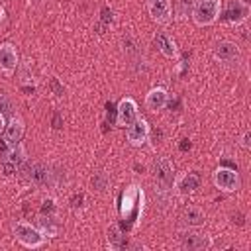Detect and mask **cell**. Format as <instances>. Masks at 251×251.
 Here are the masks:
<instances>
[{
    "label": "cell",
    "mask_w": 251,
    "mask_h": 251,
    "mask_svg": "<svg viewBox=\"0 0 251 251\" xmlns=\"http://www.w3.org/2000/svg\"><path fill=\"white\" fill-rule=\"evenodd\" d=\"M141 212H143V190L137 184H131L122 194L120 216L127 226H131V224H135L139 220Z\"/></svg>",
    "instance_id": "6da1fadb"
},
{
    "label": "cell",
    "mask_w": 251,
    "mask_h": 251,
    "mask_svg": "<svg viewBox=\"0 0 251 251\" xmlns=\"http://www.w3.org/2000/svg\"><path fill=\"white\" fill-rule=\"evenodd\" d=\"M222 12V0H196L192 6V20L196 25H212Z\"/></svg>",
    "instance_id": "7a4b0ae2"
},
{
    "label": "cell",
    "mask_w": 251,
    "mask_h": 251,
    "mask_svg": "<svg viewBox=\"0 0 251 251\" xmlns=\"http://www.w3.org/2000/svg\"><path fill=\"white\" fill-rule=\"evenodd\" d=\"M12 231H14L16 239L24 247H27V249H37V247H41L45 243V235L35 226L27 224V222H16L14 227H12Z\"/></svg>",
    "instance_id": "3957f363"
},
{
    "label": "cell",
    "mask_w": 251,
    "mask_h": 251,
    "mask_svg": "<svg viewBox=\"0 0 251 251\" xmlns=\"http://www.w3.org/2000/svg\"><path fill=\"white\" fill-rule=\"evenodd\" d=\"M153 176H155V182L161 190H169L173 188V182H175V169H173V163L165 157H159L155 159L153 163Z\"/></svg>",
    "instance_id": "277c9868"
},
{
    "label": "cell",
    "mask_w": 251,
    "mask_h": 251,
    "mask_svg": "<svg viewBox=\"0 0 251 251\" xmlns=\"http://www.w3.org/2000/svg\"><path fill=\"white\" fill-rule=\"evenodd\" d=\"M24 176L27 180H31L33 184H39V186H45V184H53V176L55 173L49 171V167H45L43 163H24Z\"/></svg>",
    "instance_id": "5b68a950"
},
{
    "label": "cell",
    "mask_w": 251,
    "mask_h": 251,
    "mask_svg": "<svg viewBox=\"0 0 251 251\" xmlns=\"http://www.w3.org/2000/svg\"><path fill=\"white\" fill-rule=\"evenodd\" d=\"M178 243L182 249H188V251H200V249H206L210 247V237L188 227V229H182L178 233Z\"/></svg>",
    "instance_id": "8992f818"
},
{
    "label": "cell",
    "mask_w": 251,
    "mask_h": 251,
    "mask_svg": "<svg viewBox=\"0 0 251 251\" xmlns=\"http://www.w3.org/2000/svg\"><path fill=\"white\" fill-rule=\"evenodd\" d=\"M214 184L222 190V192H235L239 188V175L233 169H226V167H218L214 171Z\"/></svg>",
    "instance_id": "52a82bcc"
},
{
    "label": "cell",
    "mask_w": 251,
    "mask_h": 251,
    "mask_svg": "<svg viewBox=\"0 0 251 251\" xmlns=\"http://www.w3.org/2000/svg\"><path fill=\"white\" fill-rule=\"evenodd\" d=\"M126 137L129 141V145L133 147H141L147 139H149V124L143 118H135L127 127H126Z\"/></svg>",
    "instance_id": "ba28073f"
},
{
    "label": "cell",
    "mask_w": 251,
    "mask_h": 251,
    "mask_svg": "<svg viewBox=\"0 0 251 251\" xmlns=\"http://www.w3.org/2000/svg\"><path fill=\"white\" fill-rule=\"evenodd\" d=\"M24 163H25V151H24L22 143H18V145L12 147V149L8 151V155L2 159V173H4L6 176H10V175H14L16 171H20Z\"/></svg>",
    "instance_id": "9c48e42d"
},
{
    "label": "cell",
    "mask_w": 251,
    "mask_h": 251,
    "mask_svg": "<svg viewBox=\"0 0 251 251\" xmlns=\"http://www.w3.org/2000/svg\"><path fill=\"white\" fill-rule=\"evenodd\" d=\"M135 118H137V104H135V100L129 98V96L122 98L118 108H116V124L127 127Z\"/></svg>",
    "instance_id": "30bf717a"
},
{
    "label": "cell",
    "mask_w": 251,
    "mask_h": 251,
    "mask_svg": "<svg viewBox=\"0 0 251 251\" xmlns=\"http://www.w3.org/2000/svg\"><path fill=\"white\" fill-rule=\"evenodd\" d=\"M249 12H251V8H249L247 0H229L227 10H226V18L231 25H241L247 20Z\"/></svg>",
    "instance_id": "8fae6325"
},
{
    "label": "cell",
    "mask_w": 251,
    "mask_h": 251,
    "mask_svg": "<svg viewBox=\"0 0 251 251\" xmlns=\"http://www.w3.org/2000/svg\"><path fill=\"white\" fill-rule=\"evenodd\" d=\"M147 12L157 24H169L173 18L171 0H147Z\"/></svg>",
    "instance_id": "7c38bea8"
},
{
    "label": "cell",
    "mask_w": 251,
    "mask_h": 251,
    "mask_svg": "<svg viewBox=\"0 0 251 251\" xmlns=\"http://www.w3.org/2000/svg\"><path fill=\"white\" fill-rule=\"evenodd\" d=\"M4 143L8 145V149H12V147H16L20 141H22V137H24V122L20 120V118H10V122L4 126Z\"/></svg>",
    "instance_id": "4fadbf2b"
},
{
    "label": "cell",
    "mask_w": 251,
    "mask_h": 251,
    "mask_svg": "<svg viewBox=\"0 0 251 251\" xmlns=\"http://www.w3.org/2000/svg\"><path fill=\"white\" fill-rule=\"evenodd\" d=\"M173 186H175V190H176L178 194H182V196L192 194V192H196V190L200 188V175L194 173V171L184 173L182 176H178V178L173 182Z\"/></svg>",
    "instance_id": "5bb4252c"
},
{
    "label": "cell",
    "mask_w": 251,
    "mask_h": 251,
    "mask_svg": "<svg viewBox=\"0 0 251 251\" xmlns=\"http://www.w3.org/2000/svg\"><path fill=\"white\" fill-rule=\"evenodd\" d=\"M214 57L218 61H222V63H231V61H235L239 57V49H237V45L233 41L224 39V41H218L214 45Z\"/></svg>",
    "instance_id": "9a60e30c"
},
{
    "label": "cell",
    "mask_w": 251,
    "mask_h": 251,
    "mask_svg": "<svg viewBox=\"0 0 251 251\" xmlns=\"http://www.w3.org/2000/svg\"><path fill=\"white\" fill-rule=\"evenodd\" d=\"M18 65V53L12 43H2L0 45V71L6 75H12Z\"/></svg>",
    "instance_id": "2e32d148"
},
{
    "label": "cell",
    "mask_w": 251,
    "mask_h": 251,
    "mask_svg": "<svg viewBox=\"0 0 251 251\" xmlns=\"http://www.w3.org/2000/svg\"><path fill=\"white\" fill-rule=\"evenodd\" d=\"M169 102V94L165 88L157 86V88H151L145 96V106L149 112H161Z\"/></svg>",
    "instance_id": "e0dca14e"
},
{
    "label": "cell",
    "mask_w": 251,
    "mask_h": 251,
    "mask_svg": "<svg viewBox=\"0 0 251 251\" xmlns=\"http://www.w3.org/2000/svg\"><path fill=\"white\" fill-rule=\"evenodd\" d=\"M188 227H198V226H202L204 222H206V216H204V212L198 208V206H186L184 210H182V218H180Z\"/></svg>",
    "instance_id": "ac0fdd59"
},
{
    "label": "cell",
    "mask_w": 251,
    "mask_h": 251,
    "mask_svg": "<svg viewBox=\"0 0 251 251\" xmlns=\"http://www.w3.org/2000/svg\"><path fill=\"white\" fill-rule=\"evenodd\" d=\"M155 43H157L159 51H161L167 59L176 57V45H175V41H173L169 35H165V33H157V35H155Z\"/></svg>",
    "instance_id": "d6986e66"
},
{
    "label": "cell",
    "mask_w": 251,
    "mask_h": 251,
    "mask_svg": "<svg viewBox=\"0 0 251 251\" xmlns=\"http://www.w3.org/2000/svg\"><path fill=\"white\" fill-rule=\"evenodd\" d=\"M37 229L45 235V239H47V237H57V233H59V224H57L51 216H43V218L37 222Z\"/></svg>",
    "instance_id": "ffe728a7"
},
{
    "label": "cell",
    "mask_w": 251,
    "mask_h": 251,
    "mask_svg": "<svg viewBox=\"0 0 251 251\" xmlns=\"http://www.w3.org/2000/svg\"><path fill=\"white\" fill-rule=\"evenodd\" d=\"M106 241L110 249H122L124 247V233L118 226H110L106 229Z\"/></svg>",
    "instance_id": "44dd1931"
},
{
    "label": "cell",
    "mask_w": 251,
    "mask_h": 251,
    "mask_svg": "<svg viewBox=\"0 0 251 251\" xmlns=\"http://www.w3.org/2000/svg\"><path fill=\"white\" fill-rule=\"evenodd\" d=\"M108 184H110V178H108V175H106L104 171L94 173L92 178H90V186H92V190H96V192H104V190L108 188Z\"/></svg>",
    "instance_id": "7402d4cb"
},
{
    "label": "cell",
    "mask_w": 251,
    "mask_h": 251,
    "mask_svg": "<svg viewBox=\"0 0 251 251\" xmlns=\"http://www.w3.org/2000/svg\"><path fill=\"white\" fill-rule=\"evenodd\" d=\"M14 106H12V100L4 94H0V114H12Z\"/></svg>",
    "instance_id": "603a6c76"
},
{
    "label": "cell",
    "mask_w": 251,
    "mask_h": 251,
    "mask_svg": "<svg viewBox=\"0 0 251 251\" xmlns=\"http://www.w3.org/2000/svg\"><path fill=\"white\" fill-rule=\"evenodd\" d=\"M53 210H55V202H53L51 198L43 200V204H41V212H43V214H47V216H51V214H53Z\"/></svg>",
    "instance_id": "cb8c5ba5"
},
{
    "label": "cell",
    "mask_w": 251,
    "mask_h": 251,
    "mask_svg": "<svg viewBox=\"0 0 251 251\" xmlns=\"http://www.w3.org/2000/svg\"><path fill=\"white\" fill-rule=\"evenodd\" d=\"M80 206H82V194H75V196L71 198V208L76 210V208H80Z\"/></svg>",
    "instance_id": "d4e9b609"
},
{
    "label": "cell",
    "mask_w": 251,
    "mask_h": 251,
    "mask_svg": "<svg viewBox=\"0 0 251 251\" xmlns=\"http://www.w3.org/2000/svg\"><path fill=\"white\" fill-rule=\"evenodd\" d=\"M241 145H243L245 149H249V147H251V133H249V131H245V133H243V137H241Z\"/></svg>",
    "instance_id": "484cf974"
},
{
    "label": "cell",
    "mask_w": 251,
    "mask_h": 251,
    "mask_svg": "<svg viewBox=\"0 0 251 251\" xmlns=\"http://www.w3.org/2000/svg\"><path fill=\"white\" fill-rule=\"evenodd\" d=\"M51 84H53V88L57 90V96H61V94H63V88L59 86V82H57V78H53V80H51Z\"/></svg>",
    "instance_id": "4316f807"
},
{
    "label": "cell",
    "mask_w": 251,
    "mask_h": 251,
    "mask_svg": "<svg viewBox=\"0 0 251 251\" xmlns=\"http://www.w3.org/2000/svg\"><path fill=\"white\" fill-rule=\"evenodd\" d=\"M53 127L55 129H61V116L59 114H55V118H53Z\"/></svg>",
    "instance_id": "83f0119b"
},
{
    "label": "cell",
    "mask_w": 251,
    "mask_h": 251,
    "mask_svg": "<svg viewBox=\"0 0 251 251\" xmlns=\"http://www.w3.org/2000/svg\"><path fill=\"white\" fill-rule=\"evenodd\" d=\"M186 149H190V141H188V139H182V143H180V151H186Z\"/></svg>",
    "instance_id": "f1b7e54d"
},
{
    "label": "cell",
    "mask_w": 251,
    "mask_h": 251,
    "mask_svg": "<svg viewBox=\"0 0 251 251\" xmlns=\"http://www.w3.org/2000/svg\"><path fill=\"white\" fill-rule=\"evenodd\" d=\"M4 126H6V120H4V114H0V133L4 131Z\"/></svg>",
    "instance_id": "f546056e"
},
{
    "label": "cell",
    "mask_w": 251,
    "mask_h": 251,
    "mask_svg": "<svg viewBox=\"0 0 251 251\" xmlns=\"http://www.w3.org/2000/svg\"><path fill=\"white\" fill-rule=\"evenodd\" d=\"M4 20V8H0V22Z\"/></svg>",
    "instance_id": "4dcf8cb0"
}]
</instances>
